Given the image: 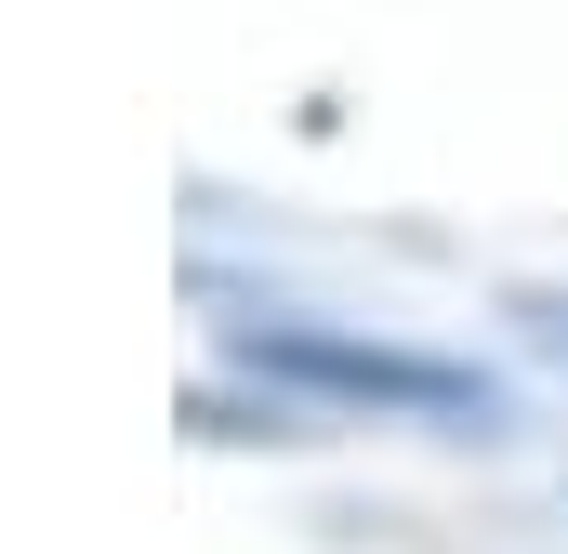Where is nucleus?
Here are the masks:
<instances>
[{
  "label": "nucleus",
  "instance_id": "obj_1",
  "mask_svg": "<svg viewBox=\"0 0 568 554\" xmlns=\"http://www.w3.org/2000/svg\"><path fill=\"white\" fill-rule=\"evenodd\" d=\"M265 357H278V370H304V383H331V397H424V410H463V397H476L463 370L384 357V343H371V357H357V343H265Z\"/></svg>",
  "mask_w": 568,
  "mask_h": 554
}]
</instances>
